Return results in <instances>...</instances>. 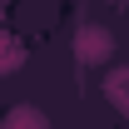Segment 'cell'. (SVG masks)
<instances>
[{"label": "cell", "instance_id": "cell-1", "mask_svg": "<svg viewBox=\"0 0 129 129\" xmlns=\"http://www.w3.org/2000/svg\"><path fill=\"white\" fill-rule=\"evenodd\" d=\"M109 55H114V40H109L104 25H84V30L75 35V60L80 64H104Z\"/></svg>", "mask_w": 129, "mask_h": 129}, {"label": "cell", "instance_id": "cell-2", "mask_svg": "<svg viewBox=\"0 0 129 129\" xmlns=\"http://www.w3.org/2000/svg\"><path fill=\"white\" fill-rule=\"evenodd\" d=\"M5 129H50V124H45V114H40V109L20 104V109H10V114H5Z\"/></svg>", "mask_w": 129, "mask_h": 129}, {"label": "cell", "instance_id": "cell-3", "mask_svg": "<svg viewBox=\"0 0 129 129\" xmlns=\"http://www.w3.org/2000/svg\"><path fill=\"white\" fill-rule=\"evenodd\" d=\"M114 5H129V0H114Z\"/></svg>", "mask_w": 129, "mask_h": 129}]
</instances>
